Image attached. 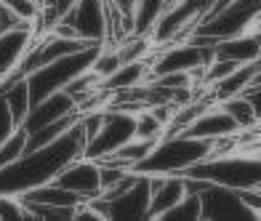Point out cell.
Instances as JSON below:
<instances>
[{
    "label": "cell",
    "instance_id": "6da1fadb",
    "mask_svg": "<svg viewBox=\"0 0 261 221\" xmlns=\"http://www.w3.org/2000/svg\"><path fill=\"white\" fill-rule=\"evenodd\" d=\"M83 147H86V133L80 128V120H75L59 139L43 147L24 149L14 162L0 165V195L19 197L35 187L54 181L67 162L83 155Z\"/></svg>",
    "mask_w": 261,
    "mask_h": 221
},
{
    "label": "cell",
    "instance_id": "7a4b0ae2",
    "mask_svg": "<svg viewBox=\"0 0 261 221\" xmlns=\"http://www.w3.org/2000/svg\"><path fill=\"white\" fill-rule=\"evenodd\" d=\"M213 155V142L208 139H195L187 133H165L160 136L147 157H141L134 171L144 176H171V173H184L195 162Z\"/></svg>",
    "mask_w": 261,
    "mask_h": 221
},
{
    "label": "cell",
    "instance_id": "3957f363",
    "mask_svg": "<svg viewBox=\"0 0 261 221\" xmlns=\"http://www.w3.org/2000/svg\"><path fill=\"white\" fill-rule=\"evenodd\" d=\"M181 176L203 179L211 184H221L229 189H258L261 187V157L243 155V152H224V155H208L205 160L195 162Z\"/></svg>",
    "mask_w": 261,
    "mask_h": 221
},
{
    "label": "cell",
    "instance_id": "277c9868",
    "mask_svg": "<svg viewBox=\"0 0 261 221\" xmlns=\"http://www.w3.org/2000/svg\"><path fill=\"white\" fill-rule=\"evenodd\" d=\"M99 48H101V45H88V48H80L75 53L59 56V59L43 64L38 69H32V72L24 77L27 91H30V101L35 104V101L56 94V91H64L77 75H83V72H88V69H91Z\"/></svg>",
    "mask_w": 261,
    "mask_h": 221
},
{
    "label": "cell",
    "instance_id": "5b68a950",
    "mask_svg": "<svg viewBox=\"0 0 261 221\" xmlns=\"http://www.w3.org/2000/svg\"><path fill=\"white\" fill-rule=\"evenodd\" d=\"M213 59L211 45H197L192 40H179L160 45V51L149 59V77H160L168 72H192L197 80Z\"/></svg>",
    "mask_w": 261,
    "mask_h": 221
},
{
    "label": "cell",
    "instance_id": "8992f818",
    "mask_svg": "<svg viewBox=\"0 0 261 221\" xmlns=\"http://www.w3.org/2000/svg\"><path fill=\"white\" fill-rule=\"evenodd\" d=\"M134 136H136V112L123 109V107L104 109L99 131L86 142L83 155L91 157V160H101L107 155H112L115 149H120Z\"/></svg>",
    "mask_w": 261,
    "mask_h": 221
},
{
    "label": "cell",
    "instance_id": "52a82bcc",
    "mask_svg": "<svg viewBox=\"0 0 261 221\" xmlns=\"http://www.w3.org/2000/svg\"><path fill=\"white\" fill-rule=\"evenodd\" d=\"M59 21L72 27L75 38L104 45L107 32H110V8H107L104 0H75L72 8Z\"/></svg>",
    "mask_w": 261,
    "mask_h": 221
},
{
    "label": "cell",
    "instance_id": "ba28073f",
    "mask_svg": "<svg viewBox=\"0 0 261 221\" xmlns=\"http://www.w3.org/2000/svg\"><path fill=\"white\" fill-rule=\"evenodd\" d=\"M59 187H64L69 192H75L83 203L93 200L99 192H101V176H99V162L91 160L86 155L75 157L72 162L59 171V176L54 179Z\"/></svg>",
    "mask_w": 261,
    "mask_h": 221
},
{
    "label": "cell",
    "instance_id": "9c48e42d",
    "mask_svg": "<svg viewBox=\"0 0 261 221\" xmlns=\"http://www.w3.org/2000/svg\"><path fill=\"white\" fill-rule=\"evenodd\" d=\"M77 112V101L67 94V91H56V94L45 96L40 101H35L30 112L24 115V120H21V128H24L27 133L38 131V128H45L62 118H69V115Z\"/></svg>",
    "mask_w": 261,
    "mask_h": 221
},
{
    "label": "cell",
    "instance_id": "30bf717a",
    "mask_svg": "<svg viewBox=\"0 0 261 221\" xmlns=\"http://www.w3.org/2000/svg\"><path fill=\"white\" fill-rule=\"evenodd\" d=\"M181 133L187 136H195V139H208V142H216V139H224V136H237L240 128L237 123L224 112L221 104H213V107H205L200 109L192 123H189Z\"/></svg>",
    "mask_w": 261,
    "mask_h": 221
},
{
    "label": "cell",
    "instance_id": "8fae6325",
    "mask_svg": "<svg viewBox=\"0 0 261 221\" xmlns=\"http://www.w3.org/2000/svg\"><path fill=\"white\" fill-rule=\"evenodd\" d=\"M35 38H38L35 24H19L14 30L0 32V80H6L19 67V62L24 59Z\"/></svg>",
    "mask_w": 261,
    "mask_h": 221
},
{
    "label": "cell",
    "instance_id": "7c38bea8",
    "mask_svg": "<svg viewBox=\"0 0 261 221\" xmlns=\"http://www.w3.org/2000/svg\"><path fill=\"white\" fill-rule=\"evenodd\" d=\"M187 195V179L181 173L171 176H149V218H160L168 208Z\"/></svg>",
    "mask_w": 261,
    "mask_h": 221
},
{
    "label": "cell",
    "instance_id": "4fadbf2b",
    "mask_svg": "<svg viewBox=\"0 0 261 221\" xmlns=\"http://www.w3.org/2000/svg\"><path fill=\"white\" fill-rule=\"evenodd\" d=\"M213 56H216V59H229L234 64L256 62V59H261V40L253 30L243 32V35H234V38L219 40L213 45Z\"/></svg>",
    "mask_w": 261,
    "mask_h": 221
},
{
    "label": "cell",
    "instance_id": "5bb4252c",
    "mask_svg": "<svg viewBox=\"0 0 261 221\" xmlns=\"http://www.w3.org/2000/svg\"><path fill=\"white\" fill-rule=\"evenodd\" d=\"M147 80H149V62H147V59L123 62L112 75H107V77L101 80L99 91H110V94H117V91L136 88V86H141V83H147Z\"/></svg>",
    "mask_w": 261,
    "mask_h": 221
},
{
    "label": "cell",
    "instance_id": "9a60e30c",
    "mask_svg": "<svg viewBox=\"0 0 261 221\" xmlns=\"http://www.w3.org/2000/svg\"><path fill=\"white\" fill-rule=\"evenodd\" d=\"M168 0H134V14H130V35L149 38L152 27L158 24L163 11L168 8Z\"/></svg>",
    "mask_w": 261,
    "mask_h": 221
},
{
    "label": "cell",
    "instance_id": "2e32d148",
    "mask_svg": "<svg viewBox=\"0 0 261 221\" xmlns=\"http://www.w3.org/2000/svg\"><path fill=\"white\" fill-rule=\"evenodd\" d=\"M19 197H21V200H30V203L56 205V208H77V205H83V200L75 192L59 187L56 181H48V184H43V187H35V189L19 195Z\"/></svg>",
    "mask_w": 261,
    "mask_h": 221
},
{
    "label": "cell",
    "instance_id": "e0dca14e",
    "mask_svg": "<svg viewBox=\"0 0 261 221\" xmlns=\"http://www.w3.org/2000/svg\"><path fill=\"white\" fill-rule=\"evenodd\" d=\"M219 104L224 107V112H227L229 118L237 123L240 133H243V131H251V128H256V125H258L256 115H253V107L248 104V99H245L243 94L229 96V99H224V101H219Z\"/></svg>",
    "mask_w": 261,
    "mask_h": 221
},
{
    "label": "cell",
    "instance_id": "ac0fdd59",
    "mask_svg": "<svg viewBox=\"0 0 261 221\" xmlns=\"http://www.w3.org/2000/svg\"><path fill=\"white\" fill-rule=\"evenodd\" d=\"M160 221H200V197L197 192H187L173 208H168Z\"/></svg>",
    "mask_w": 261,
    "mask_h": 221
},
{
    "label": "cell",
    "instance_id": "d6986e66",
    "mask_svg": "<svg viewBox=\"0 0 261 221\" xmlns=\"http://www.w3.org/2000/svg\"><path fill=\"white\" fill-rule=\"evenodd\" d=\"M160 136H165V123L149 107L139 109L136 112V139H149V142H158Z\"/></svg>",
    "mask_w": 261,
    "mask_h": 221
},
{
    "label": "cell",
    "instance_id": "ffe728a7",
    "mask_svg": "<svg viewBox=\"0 0 261 221\" xmlns=\"http://www.w3.org/2000/svg\"><path fill=\"white\" fill-rule=\"evenodd\" d=\"M24 149H27V131L19 125L16 131L6 139V142H0V165L14 162L21 152H24Z\"/></svg>",
    "mask_w": 261,
    "mask_h": 221
},
{
    "label": "cell",
    "instance_id": "44dd1931",
    "mask_svg": "<svg viewBox=\"0 0 261 221\" xmlns=\"http://www.w3.org/2000/svg\"><path fill=\"white\" fill-rule=\"evenodd\" d=\"M120 64H123V59H120V53H117V48H104L101 45L96 59H93V64H91V72L96 75L99 80H104L107 75H112Z\"/></svg>",
    "mask_w": 261,
    "mask_h": 221
},
{
    "label": "cell",
    "instance_id": "7402d4cb",
    "mask_svg": "<svg viewBox=\"0 0 261 221\" xmlns=\"http://www.w3.org/2000/svg\"><path fill=\"white\" fill-rule=\"evenodd\" d=\"M11 14H14L19 21H27V24H35L40 16V3L38 0H0Z\"/></svg>",
    "mask_w": 261,
    "mask_h": 221
},
{
    "label": "cell",
    "instance_id": "603a6c76",
    "mask_svg": "<svg viewBox=\"0 0 261 221\" xmlns=\"http://www.w3.org/2000/svg\"><path fill=\"white\" fill-rule=\"evenodd\" d=\"M16 218H30L21 197L16 195H0V221H16Z\"/></svg>",
    "mask_w": 261,
    "mask_h": 221
},
{
    "label": "cell",
    "instance_id": "cb8c5ba5",
    "mask_svg": "<svg viewBox=\"0 0 261 221\" xmlns=\"http://www.w3.org/2000/svg\"><path fill=\"white\" fill-rule=\"evenodd\" d=\"M16 128H19V123L14 120V115H11L6 99L0 96V142H6V139H8L11 133H14Z\"/></svg>",
    "mask_w": 261,
    "mask_h": 221
},
{
    "label": "cell",
    "instance_id": "d4e9b609",
    "mask_svg": "<svg viewBox=\"0 0 261 221\" xmlns=\"http://www.w3.org/2000/svg\"><path fill=\"white\" fill-rule=\"evenodd\" d=\"M243 96L248 99V104L253 107V115H256V120H258V125H261V86H248L245 91H243Z\"/></svg>",
    "mask_w": 261,
    "mask_h": 221
},
{
    "label": "cell",
    "instance_id": "484cf974",
    "mask_svg": "<svg viewBox=\"0 0 261 221\" xmlns=\"http://www.w3.org/2000/svg\"><path fill=\"white\" fill-rule=\"evenodd\" d=\"M256 155H258V157H261V149H258V152H256Z\"/></svg>",
    "mask_w": 261,
    "mask_h": 221
},
{
    "label": "cell",
    "instance_id": "4316f807",
    "mask_svg": "<svg viewBox=\"0 0 261 221\" xmlns=\"http://www.w3.org/2000/svg\"><path fill=\"white\" fill-rule=\"evenodd\" d=\"M38 3H40V0H38Z\"/></svg>",
    "mask_w": 261,
    "mask_h": 221
}]
</instances>
